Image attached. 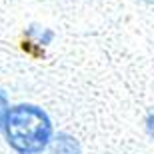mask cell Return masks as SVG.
<instances>
[{"label":"cell","mask_w":154,"mask_h":154,"mask_svg":"<svg viewBox=\"0 0 154 154\" xmlns=\"http://www.w3.org/2000/svg\"><path fill=\"white\" fill-rule=\"evenodd\" d=\"M146 132H148L150 136L154 138V110L146 116Z\"/></svg>","instance_id":"4"},{"label":"cell","mask_w":154,"mask_h":154,"mask_svg":"<svg viewBox=\"0 0 154 154\" xmlns=\"http://www.w3.org/2000/svg\"><path fill=\"white\" fill-rule=\"evenodd\" d=\"M148 2H154V0H148Z\"/></svg>","instance_id":"5"},{"label":"cell","mask_w":154,"mask_h":154,"mask_svg":"<svg viewBox=\"0 0 154 154\" xmlns=\"http://www.w3.org/2000/svg\"><path fill=\"white\" fill-rule=\"evenodd\" d=\"M2 130L8 146L18 154H40L52 140L50 116L36 104H18L8 108Z\"/></svg>","instance_id":"1"},{"label":"cell","mask_w":154,"mask_h":154,"mask_svg":"<svg viewBox=\"0 0 154 154\" xmlns=\"http://www.w3.org/2000/svg\"><path fill=\"white\" fill-rule=\"evenodd\" d=\"M8 98H6L4 90L0 88V130H2V126H4V120H6V114H8Z\"/></svg>","instance_id":"3"},{"label":"cell","mask_w":154,"mask_h":154,"mask_svg":"<svg viewBox=\"0 0 154 154\" xmlns=\"http://www.w3.org/2000/svg\"><path fill=\"white\" fill-rule=\"evenodd\" d=\"M52 142V154H82L80 144L68 134H58Z\"/></svg>","instance_id":"2"}]
</instances>
